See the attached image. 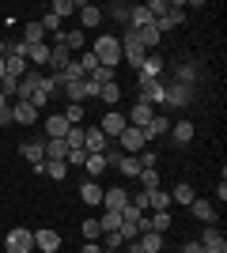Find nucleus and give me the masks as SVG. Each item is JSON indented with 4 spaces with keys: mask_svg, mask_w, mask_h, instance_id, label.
Segmentation results:
<instances>
[{
    "mask_svg": "<svg viewBox=\"0 0 227 253\" xmlns=\"http://www.w3.org/2000/svg\"><path fill=\"white\" fill-rule=\"evenodd\" d=\"M151 117H155V110H151L148 102H133V110H129V117H125V121H129L133 128H144Z\"/></svg>",
    "mask_w": 227,
    "mask_h": 253,
    "instance_id": "nucleus-14",
    "label": "nucleus"
},
{
    "mask_svg": "<svg viewBox=\"0 0 227 253\" xmlns=\"http://www.w3.org/2000/svg\"><path fill=\"white\" fill-rule=\"evenodd\" d=\"M42 148H45V159H65L68 155V144H65V140H45Z\"/></svg>",
    "mask_w": 227,
    "mask_h": 253,
    "instance_id": "nucleus-35",
    "label": "nucleus"
},
{
    "mask_svg": "<svg viewBox=\"0 0 227 253\" xmlns=\"http://www.w3.org/2000/svg\"><path fill=\"white\" fill-rule=\"evenodd\" d=\"M4 72H8L11 80H19V76L27 72V61H23V57H4Z\"/></svg>",
    "mask_w": 227,
    "mask_h": 253,
    "instance_id": "nucleus-34",
    "label": "nucleus"
},
{
    "mask_svg": "<svg viewBox=\"0 0 227 253\" xmlns=\"http://www.w3.org/2000/svg\"><path fill=\"white\" fill-rule=\"evenodd\" d=\"M4 125H15V121H11V106H4V110H0V128Z\"/></svg>",
    "mask_w": 227,
    "mask_h": 253,
    "instance_id": "nucleus-50",
    "label": "nucleus"
},
{
    "mask_svg": "<svg viewBox=\"0 0 227 253\" xmlns=\"http://www.w3.org/2000/svg\"><path fill=\"white\" fill-rule=\"evenodd\" d=\"M45 174H49L53 181H65L68 178V163L65 159H45Z\"/></svg>",
    "mask_w": 227,
    "mask_h": 253,
    "instance_id": "nucleus-27",
    "label": "nucleus"
},
{
    "mask_svg": "<svg viewBox=\"0 0 227 253\" xmlns=\"http://www.w3.org/2000/svg\"><path fill=\"white\" fill-rule=\"evenodd\" d=\"M91 53H95V61L102 64V68H118V61H121V38H114V34H98Z\"/></svg>",
    "mask_w": 227,
    "mask_h": 253,
    "instance_id": "nucleus-1",
    "label": "nucleus"
},
{
    "mask_svg": "<svg viewBox=\"0 0 227 253\" xmlns=\"http://www.w3.org/2000/svg\"><path fill=\"white\" fill-rule=\"evenodd\" d=\"M4 76H8V72H4V57H0V80H4Z\"/></svg>",
    "mask_w": 227,
    "mask_h": 253,
    "instance_id": "nucleus-55",
    "label": "nucleus"
},
{
    "mask_svg": "<svg viewBox=\"0 0 227 253\" xmlns=\"http://www.w3.org/2000/svg\"><path fill=\"white\" fill-rule=\"evenodd\" d=\"M136 242H140V250H144V253H159V250H163V234H155V231H144L140 238H136Z\"/></svg>",
    "mask_w": 227,
    "mask_h": 253,
    "instance_id": "nucleus-26",
    "label": "nucleus"
},
{
    "mask_svg": "<svg viewBox=\"0 0 227 253\" xmlns=\"http://www.w3.org/2000/svg\"><path fill=\"white\" fill-rule=\"evenodd\" d=\"M4 250H8V253H34V231H27V227H11L8 238H4Z\"/></svg>",
    "mask_w": 227,
    "mask_h": 253,
    "instance_id": "nucleus-2",
    "label": "nucleus"
},
{
    "mask_svg": "<svg viewBox=\"0 0 227 253\" xmlns=\"http://www.w3.org/2000/svg\"><path fill=\"white\" fill-rule=\"evenodd\" d=\"M80 231H84V238H87V242H98L102 227H98V219H84V227H80Z\"/></svg>",
    "mask_w": 227,
    "mask_h": 253,
    "instance_id": "nucleus-42",
    "label": "nucleus"
},
{
    "mask_svg": "<svg viewBox=\"0 0 227 253\" xmlns=\"http://www.w3.org/2000/svg\"><path fill=\"white\" fill-rule=\"evenodd\" d=\"M0 57H8V42L4 38H0Z\"/></svg>",
    "mask_w": 227,
    "mask_h": 253,
    "instance_id": "nucleus-54",
    "label": "nucleus"
},
{
    "mask_svg": "<svg viewBox=\"0 0 227 253\" xmlns=\"http://www.w3.org/2000/svg\"><path fill=\"white\" fill-rule=\"evenodd\" d=\"M72 11H80V4H76V0H53V4H49V15H57L61 23H65Z\"/></svg>",
    "mask_w": 227,
    "mask_h": 253,
    "instance_id": "nucleus-23",
    "label": "nucleus"
},
{
    "mask_svg": "<svg viewBox=\"0 0 227 253\" xmlns=\"http://www.w3.org/2000/svg\"><path fill=\"white\" fill-rule=\"evenodd\" d=\"M11 121H15V125H34V121H38V110H34L31 102H15L11 106Z\"/></svg>",
    "mask_w": 227,
    "mask_h": 253,
    "instance_id": "nucleus-17",
    "label": "nucleus"
},
{
    "mask_svg": "<svg viewBox=\"0 0 227 253\" xmlns=\"http://www.w3.org/2000/svg\"><path fill=\"white\" fill-rule=\"evenodd\" d=\"M98 98H102V102H121V87H118V84L98 87Z\"/></svg>",
    "mask_w": 227,
    "mask_h": 253,
    "instance_id": "nucleus-40",
    "label": "nucleus"
},
{
    "mask_svg": "<svg viewBox=\"0 0 227 253\" xmlns=\"http://www.w3.org/2000/svg\"><path fill=\"white\" fill-rule=\"evenodd\" d=\"M76 64H80V68H84V76H91V72H95V68H98V61H95V53H84V57H80V61H76Z\"/></svg>",
    "mask_w": 227,
    "mask_h": 253,
    "instance_id": "nucleus-46",
    "label": "nucleus"
},
{
    "mask_svg": "<svg viewBox=\"0 0 227 253\" xmlns=\"http://www.w3.org/2000/svg\"><path fill=\"white\" fill-rule=\"evenodd\" d=\"M110 15H114L118 23H125V27H129V8H125V4H114V8H110Z\"/></svg>",
    "mask_w": 227,
    "mask_h": 253,
    "instance_id": "nucleus-47",
    "label": "nucleus"
},
{
    "mask_svg": "<svg viewBox=\"0 0 227 253\" xmlns=\"http://www.w3.org/2000/svg\"><path fill=\"white\" fill-rule=\"evenodd\" d=\"M106 148H110V140L98 132V125L84 128V151H87V155H98V151H106Z\"/></svg>",
    "mask_w": 227,
    "mask_h": 253,
    "instance_id": "nucleus-11",
    "label": "nucleus"
},
{
    "mask_svg": "<svg viewBox=\"0 0 227 253\" xmlns=\"http://www.w3.org/2000/svg\"><path fill=\"white\" fill-rule=\"evenodd\" d=\"M38 80H42V72H38V68H27V72L19 76V87H15V102H31V95L38 91Z\"/></svg>",
    "mask_w": 227,
    "mask_h": 253,
    "instance_id": "nucleus-6",
    "label": "nucleus"
},
{
    "mask_svg": "<svg viewBox=\"0 0 227 253\" xmlns=\"http://www.w3.org/2000/svg\"><path fill=\"white\" fill-rule=\"evenodd\" d=\"M34 250H42V253H53V250H61V234L57 231H34Z\"/></svg>",
    "mask_w": 227,
    "mask_h": 253,
    "instance_id": "nucleus-13",
    "label": "nucleus"
},
{
    "mask_svg": "<svg viewBox=\"0 0 227 253\" xmlns=\"http://www.w3.org/2000/svg\"><path fill=\"white\" fill-rule=\"evenodd\" d=\"M38 91H42L45 98L57 95V91H61V80H57V76H42V80H38Z\"/></svg>",
    "mask_w": 227,
    "mask_h": 253,
    "instance_id": "nucleus-38",
    "label": "nucleus"
},
{
    "mask_svg": "<svg viewBox=\"0 0 227 253\" xmlns=\"http://www.w3.org/2000/svg\"><path fill=\"white\" fill-rule=\"evenodd\" d=\"M125 125H129V121H125V114H118V110H110V114L102 117V121H98V132H102L106 140H118L121 132H125Z\"/></svg>",
    "mask_w": 227,
    "mask_h": 253,
    "instance_id": "nucleus-5",
    "label": "nucleus"
},
{
    "mask_svg": "<svg viewBox=\"0 0 227 253\" xmlns=\"http://www.w3.org/2000/svg\"><path fill=\"white\" fill-rule=\"evenodd\" d=\"M125 246H129L125 253H144V250H140V242H125Z\"/></svg>",
    "mask_w": 227,
    "mask_h": 253,
    "instance_id": "nucleus-53",
    "label": "nucleus"
},
{
    "mask_svg": "<svg viewBox=\"0 0 227 253\" xmlns=\"http://www.w3.org/2000/svg\"><path fill=\"white\" fill-rule=\"evenodd\" d=\"M189 211H193V219H201V223H212V219H216V208H212L208 201H193V204H189Z\"/></svg>",
    "mask_w": 227,
    "mask_h": 253,
    "instance_id": "nucleus-25",
    "label": "nucleus"
},
{
    "mask_svg": "<svg viewBox=\"0 0 227 253\" xmlns=\"http://www.w3.org/2000/svg\"><path fill=\"white\" fill-rule=\"evenodd\" d=\"M174 76H178V84H182V87H189V84H193V68H189V64H178V72H174Z\"/></svg>",
    "mask_w": 227,
    "mask_h": 253,
    "instance_id": "nucleus-45",
    "label": "nucleus"
},
{
    "mask_svg": "<svg viewBox=\"0 0 227 253\" xmlns=\"http://www.w3.org/2000/svg\"><path fill=\"white\" fill-rule=\"evenodd\" d=\"M80 253H102V250H98V242H84V250H80Z\"/></svg>",
    "mask_w": 227,
    "mask_h": 253,
    "instance_id": "nucleus-52",
    "label": "nucleus"
},
{
    "mask_svg": "<svg viewBox=\"0 0 227 253\" xmlns=\"http://www.w3.org/2000/svg\"><path fill=\"white\" fill-rule=\"evenodd\" d=\"M133 34H136V42H140L144 49L159 45V31H155V23H151V27H144V31H133Z\"/></svg>",
    "mask_w": 227,
    "mask_h": 253,
    "instance_id": "nucleus-31",
    "label": "nucleus"
},
{
    "mask_svg": "<svg viewBox=\"0 0 227 253\" xmlns=\"http://www.w3.org/2000/svg\"><path fill=\"white\" fill-rule=\"evenodd\" d=\"M148 208H151V211H167V208H171V193L148 189Z\"/></svg>",
    "mask_w": 227,
    "mask_h": 253,
    "instance_id": "nucleus-24",
    "label": "nucleus"
},
{
    "mask_svg": "<svg viewBox=\"0 0 227 253\" xmlns=\"http://www.w3.org/2000/svg\"><path fill=\"white\" fill-rule=\"evenodd\" d=\"M80 197H84V204H102V189H98V181H84V189H80Z\"/></svg>",
    "mask_w": 227,
    "mask_h": 253,
    "instance_id": "nucleus-28",
    "label": "nucleus"
},
{
    "mask_svg": "<svg viewBox=\"0 0 227 253\" xmlns=\"http://www.w3.org/2000/svg\"><path fill=\"white\" fill-rule=\"evenodd\" d=\"M106 11L98 8V4H80V31H95L98 23H102Z\"/></svg>",
    "mask_w": 227,
    "mask_h": 253,
    "instance_id": "nucleus-10",
    "label": "nucleus"
},
{
    "mask_svg": "<svg viewBox=\"0 0 227 253\" xmlns=\"http://www.w3.org/2000/svg\"><path fill=\"white\" fill-rule=\"evenodd\" d=\"M144 57H148V49H144V45L136 42V34L125 27V38H121V61H129V68H140Z\"/></svg>",
    "mask_w": 227,
    "mask_h": 253,
    "instance_id": "nucleus-3",
    "label": "nucleus"
},
{
    "mask_svg": "<svg viewBox=\"0 0 227 253\" xmlns=\"http://www.w3.org/2000/svg\"><path fill=\"white\" fill-rule=\"evenodd\" d=\"M15 87H19V80L4 76V80H0V95H4V98H15Z\"/></svg>",
    "mask_w": 227,
    "mask_h": 253,
    "instance_id": "nucleus-44",
    "label": "nucleus"
},
{
    "mask_svg": "<svg viewBox=\"0 0 227 253\" xmlns=\"http://www.w3.org/2000/svg\"><path fill=\"white\" fill-rule=\"evenodd\" d=\"M102 253H121V250H102Z\"/></svg>",
    "mask_w": 227,
    "mask_h": 253,
    "instance_id": "nucleus-57",
    "label": "nucleus"
},
{
    "mask_svg": "<svg viewBox=\"0 0 227 253\" xmlns=\"http://www.w3.org/2000/svg\"><path fill=\"white\" fill-rule=\"evenodd\" d=\"M68 64H72V57H68L65 45H49V68H53V76H57V72H65Z\"/></svg>",
    "mask_w": 227,
    "mask_h": 253,
    "instance_id": "nucleus-21",
    "label": "nucleus"
},
{
    "mask_svg": "<svg viewBox=\"0 0 227 253\" xmlns=\"http://www.w3.org/2000/svg\"><path fill=\"white\" fill-rule=\"evenodd\" d=\"M140 185L144 189H159V167H144L140 170Z\"/></svg>",
    "mask_w": 227,
    "mask_h": 253,
    "instance_id": "nucleus-37",
    "label": "nucleus"
},
{
    "mask_svg": "<svg viewBox=\"0 0 227 253\" xmlns=\"http://www.w3.org/2000/svg\"><path fill=\"white\" fill-rule=\"evenodd\" d=\"M197 242H201V250H205V253H227V238L216 231V227H208Z\"/></svg>",
    "mask_w": 227,
    "mask_h": 253,
    "instance_id": "nucleus-9",
    "label": "nucleus"
},
{
    "mask_svg": "<svg viewBox=\"0 0 227 253\" xmlns=\"http://www.w3.org/2000/svg\"><path fill=\"white\" fill-rule=\"evenodd\" d=\"M136 72H140V84H148V80H159V76H163V61L148 53V57H144V64L136 68Z\"/></svg>",
    "mask_w": 227,
    "mask_h": 253,
    "instance_id": "nucleus-19",
    "label": "nucleus"
},
{
    "mask_svg": "<svg viewBox=\"0 0 227 253\" xmlns=\"http://www.w3.org/2000/svg\"><path fill=\"white\" fill-rule=\"evenodd\" d=\"M38 27H42L45 34H53V38H57V34H61V19H57V15H49V11H45L42 19H38Z\"/></svg>",
    "mask_w": 227,
    "mask_h": 253,
    "instance_id": "nucleus-39",
    "label": "nucleus"
},
{
    "mask_svg": "<svg viewBox=\"0 0 227 253\" xmlns=\"http://www.w3.org/2000/svg\"><path fill=\"white\" fill-rule=\"evenodd\" d=\"M45 140H38V144H23V159L34 167V174H45Z\"/></svg>",
    "mask_w": 227,
    "mask_h": 253,
    "instance_id": "nucleus-8",
    "label": "nucleus"
},
{
    "mask_svg": "<svg viewBox=\"0 0 227 253\" xmlns=\"http://www.w3.org/2000/svg\"><path fill=\"white\" fill-rule=\"evenodd\" d=\"M65 121H68V125H80V121H84V102H68Z\"/></svg>",
    "mask_w": 227,
    "mask_h": 253,
    "instance_id": "nucleus-41",
    "label": "nucleus"
},
{
    "mask_svg": "<svg viewBox=\"0 0 227 253\" xmlns=\"http://www.w3.org/2000/svg\"><path fill=\"white\" fill-rule=\"evenodd\" d=\"M65 144H68V148H84V128L72 125V128L65 132Z\"/></svg>",
    "mask_w": 227,
    "mask_h": 253,
    "instance_id": "nucleus-43",
    "label": "nucleus"
},
{
    "mask_svg": "<svg viewBox=\"0 0 227 253\" xmlns=\"http://www.w3.org/2000/svg\"><path fill=\"white\" fill-rule=\"evenodd\" d=\"M68 121H65V114H49L45 117V140H65V132H68Z\"/></svg>",
    "mask_w": 227,
    "mask_h": 253,
    "instance_id": "nucleus-12",
    "label": "nucleus"
},
{
    "mask_svg": "<svg viewBox=\"0 0 227 253\" xmlns=\"http://www.w3.org/2000/svg\"><path fill=\"white\" fill-rule=\"evenodd\" d=\"M106 250H125V242H121V234H118V231H110V234H106Z\"/></svg>",
    "mask_w": 227,
    "mask_h": 253,
    "instance_id": "nucleus-48",
    "label": "nucleus"
},
{
    "mask_svg": "<svg viewBox=\"0 0 227 253\" xmlns=\"http://www.w3.org/2000/svg\"><path fill=\"white\" fill-rule=\"evenodd\" d=\"M4 106H8V98H4V95H0V110H4Z\"/></svg>",
    "mask_w": 227,
    "mask_h": 253,
    "instance_id": "nucleus-56",
    "label": "nucleus"
},
{
    "mask_svg": "<svg viewBox=\"0 0 227 253\" xmlns=\"http://www.w3.org/2000/svg\"><path fill=\"white\" fill-rule=\"evenodd\" d=\"M171 132H174V140H178V144H189V140H193V125H189V121L171 125Z\"/></svg>",
    "mask_w": 227,
    "mask_h": 253,
    "instance_id": "nucleus-36",
    "label": "nucleus"
},
{
    "mask_svg": "<svg viewBox=\"0 0 227 253\" xmlns=\"http://www.w3.org/2000/svg\"><path fill=\"white\" fill-rule=\"evenodd\" d=\"M98 227H102V234L118 231L121 227V211H102V215H98Z\"/></svg>",
    "mask_w": 227,
    "mask_h": 253,
    "instance_id": "nucleus-33",
    "label": "nucleus"
},
{
    "mask_svg": "<svg viewBox=\"0 0 227 253\" xmlns=\"http://www.w3.org/2000/svg\"><path fill=\"white\" fill-rule=\"evenodd\" d=\"M182 253H205V250H201V242L193 238V242H185V246H182Z\"/></svg>",
    "mask_w": 227,
    "mask_h": 253,
    "instance_id": "nucleus-51",
    "label": "nucleus"
},
{
    "mask_svg": "<svg viewBox=\"0 0 227 253\" xmlns=\"http://www.w3.org/2000/svg\"><path fill=\"white\" fill-rule=\"evenodd\" d=\"M140 132H144V144H148V140H159L163 132H171V121H167V117H159V114H155V117H151V121H148V125L140 128Z\"/></svg>",
    "mask_w": 227,
    "mask_h": 253,
    "instance_id": "nucleus-18",
    "label": "nucleus"
},
{
    "mask_svg": "<svg viewBox=\"0 0 227 253\" xmlns=\"http://www.w3.org/2000/svg\"><path fill=\"white\" fill-rule=\"evenodd\" d=\"M61 91L68 95V102H84L87 98V76L84 80H72V84H61Z\"/></svg>",
    "mask_w": 227,
    "mask_h": 253,
    "instance_id": "nucleus-22",
    "label": "nucleus"
},
{
    "mask_svg": "<svg viewBox=\"0 0 227 253\" xmlns=\"http://www.w3.org/2000/svg\"><path fill=\"white\" fill-rule=\"evenodd\" d=\"M27 61L42 72V68H49V42H38V45H27Z\"/></svg>",
    "mask_w": 227,
    "mask_h": 253,
    "instance_id": "nucleus-16",
    "label": "nucleus"
},
{
    "mask_svg": "<svg viewBox=\"0 0 227 253\" xmlns=\"http://www.w3.org/2000/svg\"><path fill=\"white\" fill-rule=\"evenodd\" d=\"M140 102H148V106L167 102V84H163V80H148V84H140Z\"/></svg>",
    "mask_w": 227,
    "mask_h": 253,
    "instance_id": "nucleus-7",
    "label": "nucleus"
},
{
    "mask_svg": "<svg viewBox=\"0 0 227 253\" xmlns=\"http://www.w3.org/2000/svg\"><path fill=\"white\" fill-rule=\"evenodd\" d=\"M167 102H171V106H185V102H189V87L171 84V87H167Z\"/></svg>",
    "mask_w": 227,
    "mask_h": 253,
    "instance_id": "nucleus-29",
    "label": "nucleus"
},
{
    "mask_svg": "<svg viewBox=\"0 0 227 253\" xmlns=\"http://www.w3.org/2000/svg\"><path fill=\"white\" fill-rule=\"evenodd\" d=\"M144 148H148V144H144V132H140V128H133V125H125V132L118 136V151H125V155H140Z\"/></svg>",
    "mask_w": 227,
    "mask_h": 253,
    "instance_id": "nucleus-4",
    "label": "nucleus"
},
{
    "mask_svg": "<svg viewBox=\"0 0 227 253\" xmlns=\"http://www.w3.org/2000/svg\"><path fill=\"white\" fill-rule=\"evenodd\" d=\"M106 167H110L106 151H98V155H87V159H84V170H87V174H91V181H95L98 174H106Z\"/></svg>",
    "mask_w": 227,
    "mask_h": 253,
    "instance_id": "nucleus-20",
    "label": "nucleus"
},
{
    "mask_svg": "<svg viewBox=\"0 0 227 253\" xmlns=\"http://www.w3.org/2000/svg\"><path fill=\"white\" fill-rule=\"evenodd\" d=\"M193 201H197V197H193V185H185V181L171 193V204H185V208H189Z\"/></svg>",
    "mask_w": 227,
    "mask_h": 253,
    "instance_id": "nucleus-30",
    "label": "nucleus"
},
{
    "mask_svg": "<svg viewBox=\"0 0 227 253\" xmlns=\"http://www.w3.org/2000/svg\"><path fill=\"white\" fill-rule=\"evenodd\" d=\"M23 42H27V45H38V42H45V31L38 27V23H27V27H23Z\"/></svg>",
    "mask_w": 227,
    "mask_h": 253,
    "instance_id": "nucleus-32",
    "label": "nucleus"
},
{
    "mask_svg": "<svg viewBox=\"0 0 227 253\" xmlns=\"http://www.w3.org/2000/svg\"><path fill=\"white\" fill-rule=\"evenodd\" d=\"M136 159H140V167H155V163H159V159H155V151H151V148H144V151H140V155H136Z\"/></svg>",
    "mask_w": 227,
    "mask_h": 253,
    "instance_id": "nucleus-49",
    "label": "nucleus"
},
{
    "mask_svg": "<svg viewBox=\"0 0 227 253\" xmlns=\"http://www.w3.org/2000/svg\"><path fill=\"white\" fill-rule=\"evenodd\" d=\"M125 204H129L125 189H102V211H121Z\"/></svg>",
    "mask_w": 227,
    "mask_h": 253,
    "instance_id": "nucleus-15",
    "label": "nucleus"
}]
</instances>
